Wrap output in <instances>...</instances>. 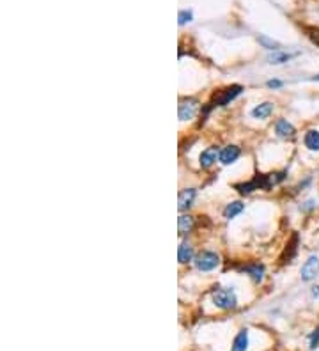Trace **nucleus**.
<instances>
[{
  "label": "nucleus",
  "instance_id": "nucleus-1",
  "mask_svg": "<svg viewBox=\"0 0 319 351\" xmlns=\"http://www.w3.org/2000/svg\"><path fill=\"white\" fill-rule=\"evenodd\" d=\"M286 179V172H275L268 174V176H257L252 181L243 183V185H236V190H239V193H250L254 190H270L271 187L279 185L280 181Z\"/></svg>",
  "mask_w": 319,
  "mask_h": 351
},
{
  "label": "nucleus",
  "instance_id": "nucleus-2",
  "mask_svg": "<svg viewBox=\"0 0 319 351\" xmlns=\"http://www.w3.org/2000/svg\"><path fill=\"white\" fill-rule=\"evenodd\" d=\"M213 303H215L218 309L229 311V309H234V307L238 305V298H236L232 289L222 287V289H217V291L213 293Z\"/></svg>",
  "mask_w": 319,
  "mask_h": 351
},
{
  "label": "nucleus",
  "instance_id": "nucleus-3",
  "mask_svg": "<svg viewBox=\"0 0 319 351\" xmlns=\"http://www.w3.org/2000/svg\"><path fill=\"white\" fill-rule=\"evenodd\" d=\"M195 268L199 271H211L220 264V257H218L215 252H209V250H202L193 257Z\"/></svg>",
  "mask_w": 319,
  "mask_h": 351
},
{
  "label": "nucleus",
  "instance_id": "nucleus-4",
  "mask_svg": "<svg viewBox=\"0 0 319 351\" xmlns=\"http://www.w3.org/2000/svg\"><path fill=\"white\" fill-rule=\"evenodd\" d=\"M241 91H243L241 85H230V87H227V89L220 91V93L215 96V99L209 103V107L206 108V112H209L211 108H215V107H225L227 103L232 101L238 94H241Z\"/></svg>",
  "mask_w": 319,
  "mask_h": 351
},
{
  "label": "nucleus",
  "instance_id": "nucleus-5",
  "mask_svg": "<svg viewBox=\"0 0 319 351\" xmlns=\"http://www.w3.org/2000/svg\"><path fill=\"white\" fill-rule=\"evenodd\" d=\"M199 112V101L193 98H186L179 101V107H177V116H179V121H190L197 116Z\"/></svg>",
  "mask_w": 319,
  "mask_h": 351
},
{
  "label": "nucleus",
  "instance_id": "nucleus-6",
  "mask_svg": "<svg viewBox=\"0 0 319 351\" xmlns=\"http://www.w3.org/2000/svg\"><path fill=\"white\" fill-rule=\"evenodd\" d=\"M301 280H305V282H310V280H314L316 277L319 275V257L318 255H310L309 259L305 261V264L301 266Z\"/></svg>",
  "mask_w": 319,
  "mask_h": 351
},
{
  "label": "nucleus",
  "instance_id": "nucleus-7",
  "mask_svg": "<svg viewBox=\"0 0 319 351\" xmlns=\"http://www.w3.org/2000/svg\"><path fill=\"white\" fill-rule=\"evenodd\" d=\"M218 156H220V149L218 147H208L206 151H202L200 153V167L202 169H209L211 165H215V161L218 160Z\"/></svg>",
  "mask_w": 319,
  "mask_h": 351
},
{
  "label": "nucleus",
  "instance_id": "nucleus-8",
  "mask_svg": "<svg viewBox=\"0 0 319 351\" xmlns=\"http://www.w3.org/2000/svg\"><path fill=\"white\" fill-rule=\"evenodd\" d=\"M239 155H241V151H239L238 146H227L220 151L218 160H220V163H223V165H230V163H234V161L238 160Z\"/></svg>",
  "mask_w": 319,
  "mask_h": 351
},
{
  "label": "nucleus",
  "instance_id": "nucleus-9",
  "mask_svg": "<svg viewBox=\"0 0 319 351\" xmlns=\"http://www.w3.org/2000/svg\"><path fill=\"white\" fill-rule=\"evenodd\" d=\"M275 131H277V135H279L280 138H294V135H296V129H294V126L289 123L287 119H280L277 121V125H275Z\"/></svg>",
  "mask_w": 319,
  "mask_h": 351
},
{
  "label": "nucleus",
  "instance_id": "nucleus-10",
  "mask_svg": "<svg viewBox=\"0 0 319 351\" xmlns=\"http://www.w3.org/2000/svg\"><path fill=\"white\" fill-rule=\"evenodd\" d=\"M195 195H197V190L195 188H186V190H181L179 191V199H177V208H179V211H185V209H188L191 204H193L195 200Z\"/></svg>",
  "mask_w": 319,
  "mask_h": 351
},
{
  "label": "nucleus",
  "instance_id": "nucleus-11",
  "mask_svg": "<svg viewBox=\"0 0 319 351\" xmlns=\"http://www.w3.org/2000/svg\"><path fill=\"white\" fill-rule=\"evenodd\" d=\"M195 227V218L190 217V215H181L177 218V229H179V234H188L191 232V229Z\"/></svg>",
  "mask_w": 319,
  "mask_h": 351
},
{
  "label": "nucleus",
  "instance_id": "nucleus-12",
  "mask_svg": "<svg viewBox=\"0 0 319 351\" xmlns=\"http://www.w3.org/2000/svg\"><path fill=\"white\" fill-rule=\"evenodd\" d=\"M241 271H245L247 275H250V279L254 282H261L262 275H264V266L262 264H248V266H243Z\"/></svg>",
  "mask_w": 319,
  "mask_h": 351
},
{
  "label": "nucleus",
  "instance_id": "nucleus-13",
  "mask_svg": "<svg viewBox=\"0 0 319 351\" xmlns=\"http://www.w3.org/2000/svg\"><path fill=\"white\" fill-rule=\"evenodd\" d=\"M303 142H305V147L310 149V151H319V131L318 129H309L303 137Z\"/></svg>",
  "mask_w": 319,
  "mask_h": 351
},
{
  "label": "nucleus",
  "instance_id": "nucleus-14",
  "mask_svg": "<svg viewBox=\"0 0 319 351\" xmlns=\"http://www.w3.org/2000/svg\"><path fill=\"white\" fill-rule=\"evenodd\" d=\"M273 114V105L271 103H261V105H257L255 108L252 110V117L254 119H266V117H270Z\"/></svg>",
  "mask_w": 319,
  "mask_h": 351
},
{
  "label": "nucleus",
  "instance_id": "nucleus-15",
  "mask_svg": "<svg viewBox=\"0 0 319 351\" xmlns=\"http://www.w3.org/2000/svg\"><path fill=\"white\" fill-rule=\"evenodd\" d=\"M193 259V249H191L190 243H181L179 245V250H177V261L181 264H186Z\"/></svg>",
  "mask_w": 319,
  "mask_h": 351
},
{
  "label": "nucleus",
  "instance_id": "nucleus-16",
  "mask_svg": "<svg viewBox=\"0 0 319 351\" xmlns=\"http://www.w3.org/2000/svg\"><path fill=\"white\" fill-rule=\"evenodd\" d=\"M248 348V332L247 330H241V332L236 335L234 342H232V350L230 351H247Z\"/></svg>",
  "mask_w": 319,
  "mask_h": 351
},
{
  "label": "nucleus",
  "instance_id": "nucleus-17",
  "mask_svg": "<svg viewBox=\"0 0 319 351\" xmlns=\"http://www.w3.org/2000/svg\"><path fill=\"white\" fill-rule=\"evenodd\" d=\"M243 209H245L243 202H239V200H236V202H230V204H227V208L223 209V217H225L227 220H230V218H234L236 215L241 213Z\"/></svg>",
  "mask_w": 319,
  "mask_h": 351
},
{
  "label": "nucleus",
  "instance_id": "nucleus-18",
  "mask_svg": "<svg viewBox=\"0 0 319 351\" xmlns=\"http://www.w3.org/2000/svg\"><path fill=\"white\" fill-rule=\"evenodd\" d=\"M292 55L291 54H286V52H282V50H273V54L268 55V63L270 64H284L287 63V61H291Z\"/></svg>",
  "mask_w": 319,
  "mask_h": 351
},
{
  "label": "nucleus",
  "instance_id": "nucleus-19",
  "mask_svg": "<svg viewBox=\"0 0 319 351\" xmlns=\"http://www.w3.org/2000/svg\"><path fill=\"white\" fill-rule=\"evenodd\" d=\"M191 18H193V14H191V11H188V9L179 11V16H177V20H179V25H185V23L191 22Z\"/></svg>",
  "mask_w": 319,
  "mask_h": 351
},
{
  "label": "nucleus",
  "instance_id": "nucleus-20",
  "mask_svg": "<svg viewBox=\"0 0 319 351\" xmlns=\"http://www.w3.org/2000/svg\"><path fill=\"white\" fill-rule=\"evenodd\" d=\"M259 43H261V45H264V48H268V50H277V43H275V41H271V39H268L266 36L259 37Z\"/></svg>",
  "mask_w": 319,
  "mask_h": 351
},
{
  "label": "nucleus",
  "instance_id": "nucleus-21",
  "mask_svg": "<svg viewBox=\"0 0 319 351\" xmlns=\"http://www.w3.org/2000/svg\"><path fill=\"white\" fill-rule=\"evenodd\" d=\"M319 344V328L312 333V337H310V350H314L316 346Z\"/></svg>",
  "mask_w": 319,
  "mask_h": 351
},
{
  "label": "nucleus",
  "instance_id": "nucleus-22",
  "mask_svg": "<svg viewBox=\"0 0 319 351\" xmlns=\"http://www.w3.org/2000/svg\"><path fill=\"white\" fill-rule=\"evenodd\" d=\"M309 32H310V34H309V36H310V39L314 41L316 45L319 46V29H312V31H309Z\"/></svg>",
  "mask_w": 319,
  "mask_h": 351
},
{
  "label": "nucleus",
  "instance_id": "nucleus-23",
  "mask_svg": "<svg viewBox=\"0 0 319 351\" xmlns=\"http://www.w3.org/2000/svg\"><path fill=\"white\" fill-rule=\"evenodd\" d=\"M266 85H268L270 89H279V87H282L284 84H282V82H280V80H270Z\"/></svg>",
  "mask_w": 319,
  "mask_h": 351
},
{
  "label": "nucleus",
  "instance_id": "nucleus-24",
  "mask_svg": "<svg viewBox=\"0 0 319 351\" xmlns=\"http://www.w3.org/2000/svg\"><path fill=\"white\" fill-rule=\"evenodd\" d=\"M314 204H316L314 200H307V202H305V206H303V208H301V209H303V211H309V209H312V208H314Z\"/></svg>",
  "mask_w": 319,
  "mask_h": 351
},
{
  "label": "nucleus",
  "instance_id": "nucleus-25",
  "mask_svg": "<svg viewBox=\"0 0 319 351\" xmlns=\"http://www.w3.org/2000/svg\"><path fill=\"white\" fill-rule=\"evenodd\" d=\"M310 293H312V296H314V298H319V286H314Z\"/></svg>",
  "mask_w": 319,
  "mask_h": 351
},
{
  "label": "nucleus",
  "instance_id": "nucleus-26",
  "mask_svg": "<svg viewBox=\"0 0 319 351\" xmlns=\"http://www.w3.org/2000/svg\"><path fill=\"white\" fill-rule=\"evenodd\" d=\"M312 80H314V82H319V75H316L314 78H312Z\"/></svg>",
  "mask_w": 319,
  "mask_h": 351
}]
</instances>
